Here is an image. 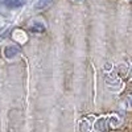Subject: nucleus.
Returning <instances> with one entry per match:
<instances>
[{"instance_id": "nucleus-1", "label": "nucleus", "mask_w": 132, "mask_h": 132, "mask_svg": "<svg viewBox=\"0 0 132 132\" xmlns=\"http://www.w3.org/2000/svg\"><path fill=\"white\" fill-rule=\"evenodd\" d=\"M20 52V49L19 48H16V46H8V48H5V50H4V54H5V57H8V58H12V57H15L16 54Z\"/></svg>"}, {"instance_id": "nucleus-2", "label": "nucleus", "mask_w": 132, "mask_h": 132, "mask_svg": "<svg viewBox=\"0 0 132 132\" xmlns=\"http://www.w3.org/2000/svg\"><path fill=\"white\" fill-rule=\"evenodd\" d=\"M50 3H52V0H40L36 7H37L38 9H41V8H45V7H46L48 4H50Z\"/></svg>"}]
</instances>
